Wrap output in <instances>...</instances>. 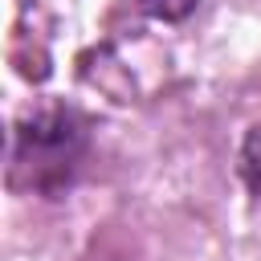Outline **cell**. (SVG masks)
I'll return each mask as SVG.
<instances>
[{
  "label": "cell",
  "mask_w": 261,
  "mask_h": 261,
  "mask_svg": "<svg viewBox=\"0 0 261 261\" xmlns=\"http://www.w3.org/2000/svg\"><path fill=\"white\" fill-rule=\"evenodd\" d=\"M77 151H82V122L69 110L49 106V110H37L20 122L12 163H16V171L29 167L37 188H53L69 175Z\"/></svg>",
  "instance_id": "obj_1"
},
{
  "label": "cell",
  "mask_w": 261,
  "mask_h": 261,
  "mask_svg": "<svg viewBox=\"0 0 261 261\" xmlns=\"http://www.w3.org/2000/svg\"><path fill=\"white\" fill-rule=\"evenodd\" d=\"M241 175H245L249 192H253L257 204H261V126H253V130L245 135V147H241Z\"/></svg>",
  "instance_id": "obj_2"
},
{
  "label": "cell",
  "mask_w": 261,
  "mask_h": 261,
  "mask_svg": "<svg viewBox=\"0 0 261 261\" xmlns=\"http://www.w3.org/2000/svg\"><path fill=\"white\" fill-rule=\"evenodd\" d=\"M135 4L151 16H159V20H184L196 8V0H135Z\"/></svg>",
  "instance_id": "obj_3"
}]
</instances>
